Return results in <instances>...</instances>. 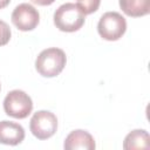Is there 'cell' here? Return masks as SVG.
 <instances>
[{"label":"cell","mask_w":150,"mask_h":150,"mask_svg":"<svg viewBox=\"0 0 150 150\" xmlns=\"http://www.w3.org/2000/svg\"><path fill=\"white\" fill-rule=\"evenodd\" d=\"M127 30L125 19L117 12L104 13L97 23V32L100 36L107 41H117Z\"/></svg>","instance_id":"obj_3"},{"label":"cell","mask_w":150,"mask_h":150,"mask_svg":"<svg viewBox=\"0 0 150 150\" xmlns=\"http://www.w3.org/2000/svg\"><path fill=\"white\" fill-rule=\"evenodd\" d=\"M25 139V129L21 124L11 121L0 122V143L18 145Z\"/></svg>","instance_id":"obj_8"},{"label":"cell","mask_w":150,"mask_h":150,"mask_svg":"<svg viewBox=\"0 0 150 150\" xmlns=\"http://www.w3.org/2000/svg\"><path fill=\"white\" fill-rule=\"evenodd\" d=\"M101 0H77L76 5L82 9V12L87 14H91L96 12L100 7Z\"/></svg>","instance_id":"obj_11"},{"label":"cell","mask_w":150,"mask_h":150,"mask_svg":"<svg viewBox=\"0 0 150 150\" xmlns=\"http://www.w3.org/2000/svg\"><path fill=\"white\" fill-rule=\"evenodd\" d=\"M11 35H12V32L9 26L5 21L0 20V46L7 45L11 40Z\"/></svg>","instance_id":"obj_12"},{"label":"cell","mask_w":150,"mask_h":150,"mask_svg":"<svg viewBox=\"0 0 150 150\" xmlns=\"http://www.w3.org/2000/svg\"><path fill=\"white\" fill-rule=\"evenodd\" d=\"M150 148V136L146 130L136 129L129 132L123 142V149H149Z\"/></svg>","instance_id":"obj_10"},{"label":"cell","mask_w":150,"mask_h":150,"mask_svg":"<svg viewBox=\"0 0 150 150\" xmlns=\"http://www.w3.org/2000/svg\"><path fill=\"white\" fill-rule=\"evenodd\" d=\"M11 20L13 25L21 32L33 30L40 21V14L34 6L29 4H20L12 12Z\"/></svg>","instance_id":"obj_6"},{"label":"cell","mask_w":150,"mask_h":150,"mask_svg":"<svg viewBox=\"0 0 150 150\" xmlns=\"http://www.w3.org/2000/svg\"><path fill=\"white\" fill-rule=\"evenodd\" d=\"M33 4L35 5H39V6H49L52 5L55 0H30Z\"/></svg>","instance_id":"obj_13"},{"label":"cell","mask_w":150,"mask_h":150,"mask_svg":"<svg viewBox=\"0 0 150 150\" xmlns=\"http://www.w3.org/2000/svg\"><path fill=\"white\" fill-rule=\"evenodd\" d=\"M53 19L59 30L73 33L82 28L86 21V14L76 4L66 2L55 11Z\"/></svg>","instance_id":"obj_1"},{"label":"cell","mask_w":150,"mask_h":150,"mask_svg":"<svg viewBox=\"0 0 150 150\" xmlns=\"http://www.w3.org/2000/svg\"><path fill=\"white\" fill-rule=\"evenodd\" d=\"M122 12L131 18L148 15L150 12V0H120Z\"/></svg>","instance_id":"obj_9"},{"label":"cell","mask_w":150,"mask_h":150,"mask_svg":"<svg viewBox=\"0 0 150 150\" xmlns=\"http://www.w3.org/2000/svg\"><path fill=\"white\" fill-rule=\"evenodd\" d=\"M0 89H1V87H0Z\"/></svg>","instance_id":"obj_15"},{"label":"cell","mask_w":150,"mask_h":150,"mask_svg":"<svg viewBox=\"0 0 150 150\" xmlns=\"http://www.w3.org/2000/svg\"><path fill=\"white\" fill-rule=\"evenodd\" d=\"M96 146L94 137L86 130H73L64 139L66 150H94Z\"/></svg>","instance_id":"obj_7"},{"label":"cell","mask_w":150,"mask_h":150,"mask_svg":"<svg viewBox=\"0 0 150 150\" xmlns=\"http://www.w3.org/2000/svg\"><path fill=\"white\" fill-rule=\"evenodd\" d=\"M67 56L60 48L43 49L35 60V69L43 77H55L64 68Z\"/></svg>","instance_id":"obj_2"},{"label":"cell","mask_w":150,"mask_h":150,"mask_svg":"<svg viewBox=\"0 0 150 150\" xmlns=\"http://www.w3.org/2000/svg\"><path fill=\"white\" fill-rule=\"evenodd\" d=\"M9 2H11V0H0V9L7 7L9 5Z\"/></svg>","instance_id":"obj_14"},{"label":"cell","mask_w":150,"mask_h":150,"mask_svg":"<svg viewBox=\"0 0 150 150\" xmlns=\"http://www.w3.org/2000/svg\"><path fill=\"white\" fill-rule=\"evenodd\" d=\"M4 110L6 115L13 118H26L33 110V101L23 90L14 89L9 91L4 100Z\"/></svg>","instance_id":"obj_4"},{"label":"cell","mask_w":150,"mask_h":150,"mask_svg":"<svg viewBox=\"0 0 150 150\" xmlns=\"http://www.w3.org/2000/svg\"><path fill=\"white\" fill-rule=\"evenodd\" d=\"M29 129L38 139H48L56 132L57 118L50 111L39 110L32 116L29 122Z\"/></svg>","instance_id":"obj_5"}]
</instances>
